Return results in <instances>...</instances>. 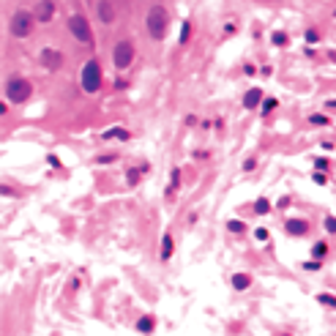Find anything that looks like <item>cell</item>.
Wrapping results in <instances>:
<instances>
[{
	"instance_id": "obj_12",
	"label": "cell",
	"mask_w": 336,
	"mask_h": 336,
	"mask_svg": "<svg viewBox=\"0 0 336 336\" xmlns=\"http://www.w3.org/2000/svg\"><path fill=\"white\" fill-rule=\"evenodd\" d=\"M104 140H129V131L126 129H109V131H104Z\"/></svg>"
},
{
	"instance_id": "obj_11",
	"label": "cell",
	"mask_w": 336,
	"mask_h": 336,
	"mask_svg": "<svg viewBox=\"0 0 336 336\" xmlns=\"http://www.w3.org/2000/svg\"><path fill=\"white\" fill-rule=\"evenodd\" d=\"M260 98H263V93H260L257 88H252L246 96H243V104H246V109H254V107L260 104Z\"/></svg>"
},
{
	"instance_id": "obj_21",
	"label": "cell",
	"mask_w": 336,
	"mask_h": 336,
	"mask_svg": "<svg viewBox=\"0 0 336 336\" xmlns=\"http://www.w3.org/2000/svg\"><path fill=\"white\" fill-rule=\"evenodd\" d=\"M257 211H260V213L268 211V200H257Z\"/></svg>"
},
{
	"instance_id": "obj_5",
	"label": "cell",
	"mask_w": 336,
	"mask_h": 336,
	"mask_svg": "<svg viewBox=\"0 0 336 336\" xmlns=\"http://www.w3.org/2000/svg\"><path fill=\"white\" fill-rule=\"evenodd\" d=\"M30 30H33V14L16 11L14 19H11V33H14L16 38H25V36H30Z\"/></svg>"
},
{
	"instance_id": "obj_15",
	"label": "cell",
	"mask_w": 336,
	"mask_h": 336,
	"mask_svg": "<svg viewBox=\"0 0 336 336\" xmlns=\"http://www.w3.org/2000/svg\"><path fill=\"white\" fill-rule=\"evenodd\" d=\"M137 328H140L142 334H150V331H153V320H150V317H142L140 326H137Z\"/></svg>"
},
{
	"instance_id": "obj_20",
	"label": "cell",
	"mask_w": 336,
	"mask_h": 336,
	"mask_svg": "<svg viewBox=\"0 0 336 336\" xmlns=\"http://www.w3.org/2000/svg\"><path fill=\"white\" fill-rule=\"evenodd\" d=\"M309 120H312V123H317V126H326V123H328V120H326V118H323V115H312V118H309Z\"/></svg>"
},
{
	"instance_id": "obj_4",
	"label": "cell",
	"mask_w": 336,
	"mask_h": 336,
	"mask_svg": "<svg viewBox=\"0 0 336 336\" xmlns=\"http://www.w3.org/2000/svg\"><path fill=\"white\" fill-rule=\"evenodd\" d=\"M68 27H71V33H74V38H77V41H82V44L93 41V30H90L88 19H85L82 14H74L71 19H68Z\"/></svg>"
},
{
	"instance_id": "obj_17",
	"label": "cell",
	"mask_w": 336,
	"mask_h": 336,
	"mask_svg": "<svg viewBox=\"0 0 336 336\" xmlns=\"http://www.w3.org/2000/svg\"><path fill=\"white\" fill-rule=\"evenodd\" d=\"M230 230H233V233H243L246 224H243V222H230Z\"/></svg>"
},
{
	"instance_id": "obj_1",
	"label": "cell",
	"mask_w": 336,
	"mask_h": 336,
	"mask_svg": "<svg viewBox=\"0 0 336 336\" xmlns=\"http://www.w3.org/2000/svg\"><path fill=\"white\" fill-rule=\"evenodd\" d=\"M167 22H170V16H167L164 5H153V8L148 11V16H145V27H148V33H150L153 41H161V38H164Z\"/></svg>"
},
{
	"instance_id": "obj_9",
	"label": "cell",
	"mask_w": 336,
	"mask_h": 336,
	"mask_svg": "<svg viewBox=\"0 0 336 336\" xmlns=\"http://www.w3.org/2000/svg\"><path fill=\"white\" fill-rule=\"evenodd\" d=\"M98 19L107 22V25L115 19V8H112V3H109V0H101V3H98Z\"/></svg>"
},
{
	"instance_id": "obj_23",
	"label": "cell",
	"mask_w": 336,
	"mask_h": 336,
	"mask_svg": "<svg viewBox=\"0 0 336 336\" xmlns=\"http://www.w3.org/2000/svg\"><path fill=\"white\" fill-rule=\"evenodd\" d=\"M186 38H189V22L183 25V30H181V41H186Z\"/></svg>"
},
{
	"instance_id": "obj_7",
	"label": "cell",
	"mask_w": 336,
	"mask_h": 336,
	"mask_svg": "<svg viewBox=\"0 0 336 336\" xmlns=\"http://www.w3.org/2000/svg\"><path fill=\"white\" fill-rule=\"evenodd\" d=\"M41 63L49 68V71H55V68H60L63 55H60L57 49H41Z\"/></svg>"
},
{
	"instance_id": "obj_18",
	"label": "cell",
	"mask_w": 336,
	"mask_h": 336,
	"mask_svg": "<svg viewBox=\"0 0 336 336\" xmlns=\"http://www.w3.org/2000/svg\"><path fill=\"white\" fill-rule=\"evenodd\" d=\"M320 301H323V304H326V306H336V298H334V295H320Z\"/></svg>"
},
{
	"instance_id": "obj_2",
	"label": "cell",
	"mask_w": 336,
	"mask_h": 336,
	"mask_svg": "<svg viewBox=\"0 0 336 336\" xmlns=\"http://www.w3.org/2000/svg\"><path fill=\"white\" fill-rule=\"evenodd\" d=\"M5 96H8V101L14 104H22L30 98V82L22 77H11L8 82H5Z\"/></svg>"
},
{
	"instance_id": "obj_6",
	"label": "cell",
	"mask_w": 336,
	"mask_h": 336,
	"mask_svg": "<svg viewBox=\"0 0 336 336\" xmlns=\"http://www.w3.org/2000/svg\"><path fill=\"white\" fill-rule=\"evenodd\" d=\"M112 60H115L118 68L131 66V60H134V44L131 41H118L115 44V52H112Z\"/></svg>"
},
{
	"instance_id": "obj_8",
	"label": "cell",
	"mask_w": 336,
	"mask_h": 336,
	"mask_svg": "<svg viewBox=\"0 0 336 336\" xmlns=\"http://www.w3.org/2000/svg\"><path fill=\"white\" fill-rule=\"evenodd\" d=\"M36 16L41 22H49L52 16H55V3H52V0H38L36 3Z\"/></svg>"
},
{
	"instance_id": "obj_10",
	"label": "cell",
	"mask_w": 336,
	"mask_h": 336,
	"mask_svg": "<svg viewBox=\"0 0 336 336\" xmlns=\"http://www.w3.org/2000/svg\"><path fill=\"white\" fill-rule=\"evenodd\" d=\"M306 230H309V224L301 222V219H290V222H287V233L290 235H304Z\"/></svg>"
},
{
	"instance_id": "obj_14",
	"label": "cell",
	"mask_w": 336,
	"mask_h": 336,
	"mask_svg": "<svg viewBox=\"0 0 336 336\" xmlns=\"http://www.w3.org/2000/svg\"><path fill=\"white\" fill-rule=\"evenodd\" d=\"M233 285L238 287V290H246V287H249V276H246V274H238V276L233 279Z\"/></svg>"
},
{
	"instance_id": "obj_3",
	"label": "cell",
	"mask_w": 336,
	"mask_h": 336,
	"mask_svg": "<svg viewBox=\"0 0 336 336\" xmlns=\"http://www.w3.org/2000/svg\"><path fill=\"white\" fill-rule=\"evenodd\" d=\"M82 88L88 90V93H96L98 88H101V66H98V60H88L82 68Z\"/></svg>"
},
{
	"instance_id": "obj_22",
	"label": "cell",
	"mask_w": 336,
	"mask_h": 336,
	"mask_svg": "<svg viewBox=\"0 0 336 336\" xmlns=\"http://www.w3.org/2000/svg\"><path fill=\"white\" fill-rule=\"evenodd\" d=\"M274 107H276V101H274V98H268V101H265V107H263V109H265V112H271V109H274Z\"/></svg>"
},
{
	"instance_id": "obj_19",
	"label": "cell",
	"mask_w": 336,
	"mask_h": 336,
	"mask_svg": "<svg viewBox=\"0 0 336 336\" xmlns=\"http://www.w3.org/2000/svg\"><path fill=\"white\" fill-rule=\"evenodd\" d=\"M326 227H328V233H336V219H334V216L326 219Z\"/></svg>"
},
{
	"instance_id": "obj_13",
	"label": "cell",
	"mask_w": 336,
	"mask_h": 336,
	"mask_svg": "<svg viewBox=\"0 0 336 336\" xmlns=\"http://www.w3.org/2000/svg\"><path fill=\"white\" fill-rule=\"evenodd\" d=\"M170 254H172V238L164 235V241H161V260H170Z\"/></svg>"
},
{
	"instance_id": "obj_16",
	"label": "cell",
	"mask_w": 336,
	"mask_h": 336,
	"mask_svg": "<svg viewBox=\"0 0 336 336\" xmlns=\"http://www.w3.org/2000/svg\"><path fill=\"white\" fill-rule=\"evenodd\" d=\"M326 252H328L326 243H315V249H312V254H315L317 260H323V254H326Z\"/></svg>"
}]
</instances>
